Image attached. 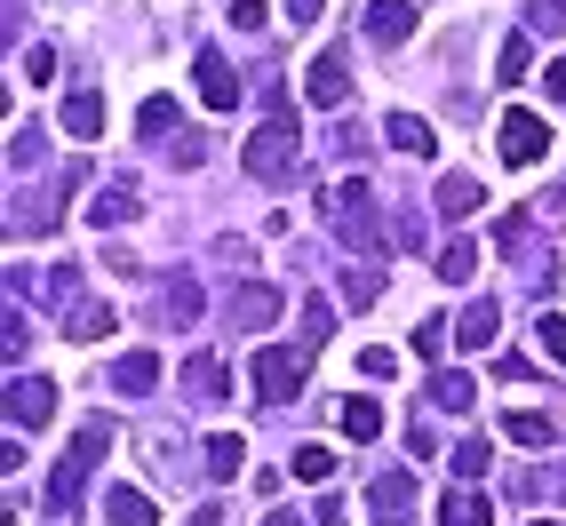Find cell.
Returning <instances> with one entry per match:
<instances>
[{
    "instance_id": "obj_30",
    "label": "cell",
    "mask_w": 566,
    "mask_h": 526,
    "mask_svg": "<svg viewBox=\"0 0 566 526\" xmlns=\"http://www.w3.org/2000/svg\"><path fill=\"white\" fill-rule=\"evenodd\" d=\"M486 463H495V446H486V439H463L455 446V478H486Z\"/></svg>"
},
{
    "instance_id": "obj_3",
    "label": "cell",
    "mask_w": 566,
    "mask_h": 526,
    "mask_svg": "<svg viewBox=\"0 0 566 526\" xmlns=\"http://www.w3.org/2000/svg\"><path fill=\"white\" fill-rule=\"evenodd\" d=\"M327 215H335V232H344L359 255H375V248H384V215H375V192H367V183H344Z\"/></svg>"
},
{
    "instance_id": "obj_38",
    "label": "cell",
    "mask_w": 566,
    "mask_h": 526,
    "mask_svg": "<svg viewBox=\"0 0 566 526\" xmlns=\"http://www.w3.org/2000/svg\"><path fill=\"white\" fill-rule=\"evenodd\" d=\"M263 17H272L263 0H232V24H240V32H263Z\"/></svg>"
},
{
    "instance_id": "obj_18",
    "label": "cell",
    "mask_w": 566,
    "mask_h": 526,
    "mask_svg": "<svg viewBox=\"0 0 566 526\" xmlns=\"http://www.w3.org/2000/svg\"><path fill=\"white\" fill-rule=\"evenodd\" d=\"M439 526H495V511H486V495L455 486V495H439Z\"/></svg>"
},
{
    "instance_id": "obj_13",
    "label": "cell",
    "mask_w": 566,
    "mask_h": 526,
    "mask_svg": "<svg viewBox=\"0 0 566 526\" xmlns=\"http://www.w3.org/2000/svg\"><path fill=\"white\" fill-rule=\"evenodd\" d=\"M367 503H375V518H384V526H399V511L415 503V478H407V471H384V478L367 486Z\"/></svg>"
},
{
    "instance_id": "obj_15",
    "label": "cell",
    "mask_w": 566,
    "mask_h": 526,
    "mask_svg": "<svg viewBox=\"0 0 566 526\" xmlns=\"http://www.w3.org/2000/svg\"><path fill=\"white\" fill-rule=\"evenodd\" d=\"M384 136L399 144V152H415V160H431V152H439V136H431V120H415V112H391V120H384Z\"/></svg>"
},
{
    "instance_id": "obj_9",
    "label": "cell",
    "mask_w": 566,
    "mask_h": 526,
    "mask_svg": "<svg viewBox=\"0 0 566 526\" xmlns=\"http://www.w3.org/2000/svg\"><path fill=\"white\" fill-rule=\"evenodd\" d=\"M104 526H160V511L144 486H104Z\"/></svg>"
},
{
    "instance_id": "obj_45",
    "label": "cell",
    "mask_w": 566,
    "mask_h": 526,
    "mask_svg": "<svg viewBox=\"0 0 566 526\" xmlns=\"http://www.w3.org/2000/svg\"><path fill=\"white\" fill-rule=\"evenodd\" d=\"M535 526H558V518H535Z\"/></svg>"
},
{
    "instance_id": "obj_31",
    "label": "cell",
    "mask_w": 566,
    "mask_h": 526,
    "mask_svg": "<svg viewBox=\"0 0 566 526\" xmlns=\"http://www.w3.org/2000/svg\"><path fill=\"white\" fill-rule=\"evenodd\" d=\"M503 431H511L518 446H551V415H503Z\"/></svg>"
},
{
    "instance_id": "obj_42",
    "label": "cell",
    "mask_w": 566,
    "mask_h": 526,
    "mask_svg": "<svg viewBox=\"0 0 566 526\" xmlns=\"http://www.w3.org/2000/svg\"><path fill=\"white\" fill-rule=\"evenodd\" d=\"M312 526H352V518H344V503H335V495H327V503H319V518H312Z\"/></svg>"
},
{
    "instance_id": "obj_32",
    "label": "cell",
    "mask_w": 566,
    "mask_h": 526,
    "mask_svg": "<svg viewBox=\"0 0 566 526\" xmlns=\"http://www.w3.org/2000/svg\"><path fill=\"white\" fill-rule=\"evenodd\" d=\"M136 128H144V136H168V128H176V96H153V104L136 112Z\"/></svg>"
},
{
    "instance_id": "obj_20",
    "label": "cell",
    "mask_w": 566,
    "mask_h": 526,
    "mask_svg": "<svg viewBox=\"0 0 566 526\" xmlns=\"http://www.w3.org/2000/svg\"><path fill=\"white\" fill-rule=\"evenodd\" d=\"M200 463H208V478H240V463H248V446H240L232 431H216V439L200 446Z\"/></svg>"
},
{
    "instance_id": "obj_22",
    "label": "cell",
    "mask_w": 566,
    "mask_h": 526,
    "mask_svg": "<svg viewBox=\"0 0 566 526\" xmlns=\"http://www.w3.org/2000/svg\"><path fill=\"white\" fill-rule=\"evenodd\" d=\"M471 272H479V248H471V240H447V248H439V280H447V287H471Z\"/></svg>"
},
{
    "instance_id": "obj_7",
    "label": "cell",
    "mask_w": 566,
    "mask_h": 526,
    "mask_svg": "<svg viewBox=\"0 0 566 526\" xmlns=\"http://www.w3.org/2000/svg\"><path fill=\"white\" fill-rule=\"evenodd\" d=\"M359 24H367V41H375V49H399L407 32H415V9H407V0H367V17H359Z\"/></svg>"
},
{
    "instance_id": "obj_14",
    "label": "cell",
    "mask_w": 566,
    "mask_h": 526,
    "mask_svg": "<svg viewBox=\"0 0 566 526\" xmlns=\"http://www.w3.org/2000/svg\"><path fill=\"white\" fill-rule=\"evenodd\" d=\"M160 383V359L153 351H128V359H112V391H128V399H144Z\"/></svg>"
},
{
    "instance_id": "obj_34",
    "label": "cell",
    "mask_w": 566,
    "mask_h": 526,
    "mask_svg": "<svg viewBox=\"0 0 566 526\" xmlns=\"http://www.w3.org/2000/svg\"><path fill=\"white\" fill-rule=\"evenodd\" d=\"M304 344H327V327H335V304H327V295H312V304H304Z\"/></svg>"
},
{
    "instance_id": "obj_27",
    "label": "cell",
    "mask_w": 566,
    "mask_h": 526,
    "mask_svg": "<svg viewBox=\"0 0 566 526\" xmlns=\"http://www.w3.org/2000/svg\"><path fill=\"white\" fill-rule=\"evenodd\" d=\"M375 431H384V407H375V399H352V407H344V439H375Z\"/></svg>"
},
{
    "instance_id": "obj_41",
    "label": "cell",
    "mask_w": 566,
    "mask_h": 526,
    "mask_svg": "<svg viewBox=\"0 0 566 526\" xmlns=\"http://www.w3.org/2000/svg\"><path fill=\"white\" fill-rule=\"evenodd\" d=\"M319 9H327V0H287V17H295V24H319Z\"/></svg>"
},
{
    "instance_id": "obj_4",
    "label": "cell",
    "mask_w": 566,
    "mask_h": 526,
    "mask_svg": "<svg viewBox=\"0 0 566 526\" xmlns=\"http://www.w3.org/2000/svg\"><path fill=\"white\" fill-rule=\"evenodd\" d=\"M287 168H295V120H287V112H272V120H263V128L248 136V176L280 183Z\"/></svg>"
},
{
    "instance_id": "obj_5",
    "label": "cell",
    "mask_w": 566,
    "mask_h": 526,
    "mask_svg": "<svg viewBox=\"0 0 566 526\" xmlns=\"http://www.w3.org/2000/svg\"><path fill=\"white\" fill-rule=\"evenodd\" d=\"M495 152H503V168H535L551 152V120H535V112H503V120H495Z\"/></svg>"
},
{
    "instance_id": "obj_17",
    "label": "cell",
    "mask_w": 566,
    "mask_h": 526,
    "mask_svg": "<svg viewBox=\"0 0 566 526\" xmlns=\"http://www.w3.org/2000/svg\"><path fill=\"white\" fill-rule=\"evenodd\" d=\"M471 399H479V391H471V375H455V367H439V375H431V407H439V415H471Z\"/></svg>"
},
{
    "instance_id": "obj_44",
    "label": "cell",
    "mask_w": 566,
    "mask_h": 526,
    "mask_svg": "<svg viewBox=\"0 0 566 526\" xmlns=\"http://www.w3.org/2000/svg\"><path fill=\"white\" fill-rule=\"evenodd\" d=\"M272 526H304V518H295V511H272Z\"/></svg>"
},
{
    "instance_id": "obj_25",
    "label": "cell",
    "mask_w": 566,
    "mask_h": 526,
    "mask_svg": "<svg viewBox=\"0 0 566 526\" xmlns=\"http://www.w3.org/2000/svg\"><path fill=\"white\" fill-rule=\"evenodd\" d=\"M375 295H384V272H375V263H352V272H344V304H352V312H367Z\"/></svg>"
},
{
    "instance_id": "obj_43",
    "label": "cell",
    "mask_w": 566,
    "mask_h": 526,
    "mask_svg": "<svg viewBox=\"0 0 566 526\" xmlns=\"http://www.w3.org/2000/svg\"><path fill=\"white\" fill-rule=\"evenodd\" d=\"M192 526H223V511H216V503H200V511H192Z\"/></svg>"
},
{
    "instance_id": "obj_36",
    "label": "cell",
    "mask_w": 566,
    "mask_h": 526,
    "mask_svg": "<svg viewBox=\"0 0 566 526\" xmlns=\"http://www.w3.org/2000/svg\"><path fill=\"white\" fill-rule=\"evenodd\" d=\"M415 351L439 359V351H447V319H423V327H415Z\"/></svg>"
},
{
    "instance_id": "obj_40",
    "label": "cell",
    "mask_w": 566,
    "mask_h": 526,
    "mask_svg": "<svg viewBox=\"0 0 566 526\" xmlns=\"http://www.w3.org/2000/svg\"><path fill=\"white\" fill-rule=\"evenodd\" d=\"M9 160H17V168H41V136H32V128H24V136L9 144Z\"/></svg>"
},
{
    "instance_id": "obj_21",
    "label": "cell",
    "mask_w": 566,
    "mask_h": 526,
    "mask_svg": "<svg viewBox=\"0 0 566 526\" xmlns=\"http://www.w3.org/2000/svg\"><path fill=\"white\" fill-rule=\"evenodd\" d=\"M431 208H439V215H479V183H471V176H439Z\"/></svg>"
},
{
    "instance_id": "obj_26",
    "label": "cell",
    "mask_w": 566,
    "mask_h": 526,
    "mask_svg": "<svg viewBox=\"0 0 566 526\" xmlns=\"http://www.w3.org/2000/svg\"><path fill=\"white\" fill-rule=\"evenodd\" d=\"M64 335H72V344H104V335H112V312H104V304H81Z\"/></svg>"
},
{
    "instance_id": "obj_8",
    "label": "cell",
    "mask_w": 566,
    "mask_h": 526,
    "mask_svg": "<svg viewBox=\"0 0 566 526\" xmlns=\"http://www.w3.org/2000/svg\"><path fill=\"white\" fill-rule=\"evenodd\" d=\"M9 415H17V423H49V415H56V383L17 375V383H9Z\"/></svg>"
},
{
    "instance_id": "obj_29",
    "label": "cell",
    "mask_w": 566,
    "mask_h": 526,
    "mask_svg": "<svg viewBox=\"0 0 566 526\" xmlns=\"http://www.w3.org/2000/svg\"><path fill=\"white\" fill-rule=\"evenodd\" d=\"M295 478L327 486V478H335V455H327V446H295Z\"/></svg>"
},
{
    "instance_id": "obj_39",
    "label": "cell",
    "mask_w": 566,
    "mask_h": 526,
    "mask_svg": "<svg viewBox=\"0 0 566 526\" xmlns=\"http://www.w3.org/2000/svg\"><path fill=\"white\" fill-rule=\"evenodd\" d=\"M543 96H551V104H566V56H551V64H543Z\"/></svg>"
},
{
    "instance_id": "obj_19",
    "label": "cell",
    "mask_w": 566,
    "mask_h": 526,
    "mask_svg": "<svg viewBox=\"0 0 566 526\" xmlns=\"http://www.w3.org/2000/svg\"><path fill=\"white\" fill-rule=\"evenodd\" d=\"M232 319H240V327H272V319H280V287H240V295H232Z\"/></svg>"
},
{
    "instance_id": "obj_35",
    "label": "cell",
    "mask_w": 566,
    "mask_h": 526,
    "mask_svg": "<svg viewBox=\"0 0 566 526\" xmlns=\"http://www.w3.org/2000/svg\"><path fill=\"white\" fill-rule=\"evenodd\" d=\"M535 335H543V351L566 367V312H543V327H535Z\"/></svg>"
},
{
    "instance_id": "obj_37",
    "label": "cell",
    "mask_w": 566,
    "mask_h": 526,
    "mask_svg": "<svg viewBox=\"0 0 566 526\" xmlns=\"http://www.w3.org/2000/svg\"><path fill=\"white\" fill-rule=\"evenodd\" d=\"M24 81H56V49H24Z\"/></svg>"
},
{
    "instance_id": "obj_6",
    "label": "cell",
    "mask_w": 566,
    "mask_h": 526,
    "mask_svg": "<svg viewBox=\"0 0 566 526\" xmlns=\"http://www.w3.org/2000/svg\"><path fill=\"white\" fill-rule=\"evenodd\" d=\"M304 96H312L319 112H335V104H352V72H344V56H335V49L304 64Z\"/></svg>"
},
{
    "instance_id": "obj_12",
    "label": "cell",
    "mask_w": 566,
    "mask_h": 526,
    "mask_svg": "<svg viewBox=\"0 0 566 526\" xmlns=\"http://www.w3.org/2000/svg\"><path fill=\"white\" fill-rule=\"evenodd\" d=\"M136 200H144V192H136L128 176H120V183H104V192L88 200V223H96V232H112V223H128V215H136Z\"/></svg>"
},
{
    "instance_id": "obj_33",
    "label": "cell",
    "mask_w": 566,
    "mask_h": 526,
    "mask_svg": "<svg viewBox=\"0 0 566 526\" xmlns=\"http://www.w3.org/2000/svg\"><path fill=\"white\" fill-rule=\"evenodd\" d=\"M359 375H367V383H391V375H399V351L367 344V351H359Z\"/></svg>"
},
{
    "instance_id": "obj_2",
    "label": "cell",
    "mask_w": 566,
    "mask_h": 526,
    "mask_svg": "<svg viewBox=\"0 0 566 526\" xmlns=\"http://www.w3.org/2000/svg\"><path fill=\"white\" fill-rule=\"evenodd\" d=\"M304 367H312V344H272V351H255L248 383L263 399H295V391H304Z\"/></svg>"
},
{
    "instance_id": "obj_10",
    "label": "cell",
    "mask_w": 566,
    "mask_h": 526,
    "mask_svg": "<svg viewBox=\"0 0 566 526\" xmlns=\"http://www.w3.org/2000/svg\"><path fill=\"white\" fill-rule=\"evenodd\" d=\"M200 104L208 112H232L240 104V81H232V64H223L216 49H200Z\"/></svg>"
},
{
    "instance_id": "obj_24",
    "label": "cell",
    "mask_w": 566,
    "mask_h": 526,
    "mask_svg": "<svg viewBox=\"0 0 566 526\" xmlns=\"http://www.w3.org/2000/svg\"><path fill=\"white\" fill-rule=\"evenodd\" d=\"M455 344H463V351H486V344H495V304H471L463 327H455Z\"/></svg>"
},
{
    "instance_id": "obj_11",
    "label": "cell",
    "mask_w": 566,
    "mask_h": 526,
    "mask_svg": "<svg viewBox=\"0 0 566 526\" xmlns=\"http://www.w3.org/2000/svg\"><path fill=\"white\" fill-rule=\"evenodd\" d=\"M223 383H232V367H223L216 351H192V359H184V399H223Z\"/></svg>"
},
{
    "instance_id": "obj_1",
    "label": "cell",
    "mask_w": 566,
    "mask_h": 526,
    "mask_svg": "<svg viewBox=\"0 0 566 526\" xmlns=\"http://www.w3.org/2000/svg\"><path fill=\"white\" fill-rule=\"evenodd\" d=\"M104 439H112L104 423H81V439H72V455H64V463H56V478H49V503H56V511H72V503H81L88 471L104 463Z\"/></svg>"
},
{
    "instance_id": "obj_23",
    "label": "cell",
    "mask_w": 566,
    "mask_h": 526,
    "mask_svg": "<svg viewBox=\"0 0 566 526\" xmlns=\"http://www.w3.org/2000/svg\"><path fill=\"white\" fill-rule=\"evenodd\" d=\"M160 304H168V319H176V327H192V319L208 312V295H200L192 280H168V295H160Z\"/></svg>"
},
{
    "instance_id": "obj_16",
    "label": "cell",
    "mask_w": 566,
    "mask_h": 526,
    "mask_svg": "<svg viewBox=\"0 0 566 526\" xmlns=\"http://www.w3.org/2000/svg\"><path fill=\"white\" fill-rule=\"evenodd\" d=\"M56 128L88 144V136L104 128V96H88V88H81V96H64V112H56Z\"/></svg>"
},
{
    "instance_id": "obj_28",
    "label": "cell",
    "mask_w": 566,
    "mask_h": 526,
    "mask_svg": "<svg viewBox=\"0 0 566 526\" xmlns=\"http://www.w3.org/2000/svg\"><path fill=\"white\" fill-rule=\"evenodd\" d=\"M495 81L511 88V81H526V32H511V41L495 49Z\"/></svg>"
}]
</instances>
